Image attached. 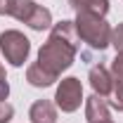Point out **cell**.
Returning a JSON list of instances; mask_svg holds the SVG:
<instances>
[{
  "instance_id": "obj_1",
  "label": "cell",
  "mask_w": 123,
  "mask_h": 123,
  "mask_svg": "<svg viewBox=\"0 0 123 123\" xmlns=\"http://www.w3.org/2000/svg\"><path fill=\"white\" fill-rule=\"evenodd\" d=\"M78 50H80V38H78L76 24L69 19H62L50 29L47 40L38 50V64L59 78L62 71L71 69V64L76 62Z\"/></svg>"
},
{
  "instance_id": "obj_2",
  "label": "cell",
  "mask_w": 123,
  "mask_h": 123,
  "mask_svg": "<svg viewBox=\"0 0 123 123\" xmlns=\"http://www.w3.org/2000/svg\"><path fill=\"white\" fill-rule=\"evenodd\" d=\"M76 31L80 43H85L92 50H107L111 45V26L107 24V19L99 14H90V12H76Z\"/></svg>"
},
{
  "instance_id": "obj_3",
  "label": "cell",
  "mask_w": 123,
  "mask_h": 123,
  "mask_svg": "<svg viewBox=\"0 0 123 123\" xmlns=\"http://www.w3.org/2000/svg\"><path fill=\"white\" fill-rule=\"evenodd\" d=\"M7 17L24 21L33 31H45L52 26V12L43 5H38L36 0H10L7 2Z\"/></svg>"
},
{
  "instance_id": "obj_4",
  "label": "cell",
  "mask_w": 123,
  "mask_h": 123,
  "mask_svg": "<svg viewBox=\"0 0 123 123\" xmlns=\"http://www.w3.org/2000/svg\"><path fill=\"white\" fill-rule=\"evenodd\" d=\"M0 52L7 64L12 66H24L31 52V40L17 29H7L0 33Z\"/></svg>"
},
{
  "instance_id": "obj_5",
  "label": "cell",
  "mask_w": 123,
  "mask_h": 123,
  "mask_svg": "<svg viewBox=\"0 0 123 123\" xmlns=\"http://www.w3.org/2000/svg\"><path fill=\"white\" fill-rule=\"evenodd\" d=\"M55 102H57V109H62L64 114H74L80 102H83V85L76 76L62 78L59 85H57V92H55Z\"/></svg>"
},
{
  "instance_id": "obj_6",
  "label": "cell",
  "mask_w": 123,
  "mask_h": 123,
  "mask_svg": "<svg viewBox=\"0 0 123 123\" xmlns=\"http://www.w3.org/2000/svg\"><path fill=\"white\" fill-rule=\"evenodd\" d=\"M88 80H90L95 95H99V97H109L111 90H114V76H111V71L107 66H102V64H95L90 69Z\"/></svg>"
},
{
  "instance_id": "obj_7",
  "label": "cell",
  "mask_w": 123,
  "mask_h": 123,
  "mask_svg": "<svg viewBox=\"0 0 123 123\" xmlns=\"http://www.w3.org/2000/svg\"><path fill=\"white\" fill-rule=\"evenodd\" d=\"M111 118L109 116V102L107 97H99L92 92L90 97L85 99V121L88 123H99V121H107Z\"/></svg>"
},
{
  "instance_id": "obj_8",
  "label": "cell",
  "mask_w": 123,
  "mask_h": 123,
  "mask_svg": "<svg viewBox=\"0 0 123 123\" xmlns=\"http://www.w3.org/2000/svg\"><path fill=\"white\" fill-rule=\"evenodd\" d=\"M31 123H57V107L50 99H38L29 109Z\"/></svg>"
},
{
  "instance_id": "obj_9",
  "label": "cell",
  "mask_w": 123,
  "mask_h": 123,
  "mask_svg": "<svg viewBox=\"0 0 123 123\" xmlns=\"http://www.w3.org/2000/svg\"><path fill=\"white\" fill-rule=\"evenodd\" d=\"M26 80H29L33 88H50V85L57 80V76H52L50 71H45V69L36 62V64H31L29 69H26Z\"/></svg>"
},
{
  "instance_id": "obj_10",
  "label": "cell",
  "mask_w": 123,
  "mask_h": 123,
  "mask_svg": "<svg viewBox=\"0 0 123 123\" xmlns=\"http://www.w3.org/2000/svg\"><path fill=\"white\" fill-rule=\"evenodd\" d=\"M69 5L76 12H90V14L104 17L109 12V0H69Z\"/></svg>"
},
{
  "instance_id": "obj_11",
  "label": "cell",
  "mask_w": 123,
  "mask_h": 123,
  "mask_svg": "<svg viewBox=\"0 0 123 123\" xmlns=\"http://www.w3.org/2000/svg\"><path fill=\"white\" fill-rule=\"evenodd\" d=\"M111 76L114 80L123 83V52H116V59L111 62Z\"/></svg>"
},
{
  "instance_id": "obj_12",
  "label": "cell",
  "mask_w": 123,
  "mask_h": 123,
  "mask_svg": "<svg viewBox=\"0 0 123 123\" xmlns=\"http://www.w3.org/2000/svg\"><path fill=\"white\" fill-rule=\"evenodd\" d=\"M111 45L116 47V52H123V24L111 31Z\"/></svg>"
},
{
  "instance_id": "obj_13",
  "label": "cell",
  "mask_w": 123,
  "mask_h": 123,
  "mask_svg": "<svg viewBox=\"0 0 123 123\" xmlns=\"http://www.w3.org/2000/svg\"><path fill=\"white\" fill-rule=\"evenodd\" d=\"M10 95V83H7V76H5V66L0 64V102H5Z\"/></svg>"
},
{
  "instance_id": "obj_14",
  "label": "cell",
  "mask_w": 123,
  "mask_h": 123,
  "mask_svg": "<svg viewBox=\"0 0 123 123\" xmlns=\"http://www.w3.org/2000/svg\"><path fill=\"white\" fill-rule=\"evenodd\" d=\"M14 116V107L7 102H0V123H10Z\"/></svg>"
},
{
  "instance_id": "obj_15",
  "label": "cell",
  "mask_w": 123,
  "mask_h": 123,
  "mask_svg": "<svg viewBox=\"0 0 123 123\" xmlns=\"http://www.w3.org/2000/svg\"><path fill=\"white\" fill-rule=\"evenodd\" d=\"M7 2L10 0H0V14L2 17H7Z\"/></svg>"
},
{
  "instance_id": "obj_16",
  "label": "cell",
  "mask_w": 123,
  "mask_h": 123,
  "mask_svg": "<svg viewBox=\"0 0 123 123\" xmlns=\"http://www.w3.org/2000/svg\"><path fill=\"white\" fill-rule=\"evenodd\" d=\"M99 123H114V121H111V118H107V121H99Z\"/></svg>"
}]
</instances>
